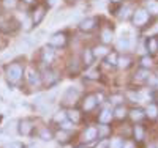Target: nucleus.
<instances>
[{"instance_id":"obj_1","label":"nucleus","mask_w":158,"mask_h":148,"mask_svg":"<svg viewBox=\"0 0 158 148\" xmlns=\"http://www.w3.org/2000/svg\"><path fill=\"white\" fill-rule=\"evenodd\" d=\"M5 74H6V79H8L10 84H18L19 80L22 79L24 68H22V65H19V63H11V65L6 66Z\"/></svg>"},{"instance_id":"obj_2","label":"nucleus","mask_w":158,"mask_h":148,"mask_svg":"<svg viewBox=\"0 0 158 148\" xmlns=\"http://www.w3.org/2000/svg\"><path fill=\"white\" fill-rule=\"evenodd\" d=\"M77 98H79V90L74 87H68L62 96V102L63 104H73Z\"/></svg>"},{"instance_id":"obj_3","label":"nucleus","mask_w":158,"mask_h":148,"mask_svg":"<svg viewBox=\"0 0 158 148\" xmlns=\"http://www.w3.org/2000/svg\"><path fill=\"white\" fill-rule=\"evenodd\" d=\"M18 29H19V22L16 19H8L0 24V32L3 33H15Z\"/></svg>"},{"instance_id":"obj_4","label":"nucleus","mask_w":158,"mask_h":148,"mask_svg":"<svg viewBox=\"0 0 158 148\" xmlns=\"http://www.w3.org/2000/svg\"><path fill=\"white\" fill-rule=\"evenodd\" d=\"M149 21V11L147 10H138V11H135V14H133V24L135 25H138V27H141V25H144Z\"/></svg>"},{"instance_id":"obj_5","label":"nucleus","mask_w":158,"mask_h":148,"mask_svg":"<svg viewBox=\"0 0 158 148\" xmlns=\"http://www.w3.org/2000/svg\"><path fill=\"white\" fill-rule=\"evenodd\" d=\"M49 44L54 47H63L67 44V35L65 33H54L49 39Z\"/></svg>"},{"instance_id":"obj_6","label":"nucleus","mask_w":158,"mask_h":148,"mask_svg":"<svg viewBox=\"0 0 158 148\" xmlns=\"http://www.w3.org/2000/svg\"><path fill=\"white\" fill-rule=\"evenodd\" d=\"M97 22H98L97 18H85V19H82L81 22H79V29H81L82 32H90V30L95 29Z\"/></svg>"},{"instance_id":"obj_7","label":"nucleus","mask_w":158,"mask_h":148,"mask_svg":"<svg viewBox=\"0 0 158 148\" xmlns=\"http://www.w3.org/2000/svg\"><path fill=\"white\" fill-rule=\"evenodd\" d=\"M33 122L32 120H22V122H19V132L22 134V136H30L32 131H33Z\"/></svg>"},{"instance_id":"obj_8","label":"nucleus","mask_w":158,"mask_h":148,"mask_svg":"<svg viewBox=\"0 0 158 148\" xmlns=\"http://www.w3.org/2000/svg\"><path fill=\"white\" fill-rule=\"evenodd\" d=\"M27 82H29V85L36 87V85H40V82H41V76H40L36 71H33L32 68H29L27 70Z\"/></svg>"},{"instance_id":"obj_9","label":"nucleus","mask_w":158,"mask_h":148,"mask_svg":"<svg viewBox=\"0 0 158 148\" xmlns=\"http://www.w3.org/2000/svg\"><path fill=\"white\" fill-rule=\"evenodd\" d=\"M97 104H98V102H97V96H95V95H89V96H85V99L82 101V109H84L85 112H90Z\"/></svg>"},{"instance_id":"obj_10","label":"nucleus","mask_w":158,"mask_h":148,"mask_svg":"<svg viewBox=\"0 0 158 148\" xmlns=\"http://www.w3.org/2000/svg\"><path fill=\"white\" fill-rule=\"evenodd\" d=\"M95 139H98V129L95 126H89L84 131V140L92 142V140H95Z\"/></svg>"},{"instance_id":"obj_11","label":"nucleus","mask_w":158,"mask_h":148,"mask_svg":"<svg viewBox=\"0 0 158 148\" xmlns=\"http://www.w3.org/2000/svg\"><path fill=\"white\" fill-rule=\"evenodd\" d=\"M57 77H56V73H52L51 70H48V71H44V74H43V82L48 85V87H51V85H54L56 82H57Z\"/></svg>"},{"instance_id":"obj_12","label":"nucleus","mask_w":158,"mask_h":148,"mask_svg":"<svg viewBox=\"0 0 158 148\" xmlns=\"http://www.w3.org/2000/svg\"><path fill=\"white\" fill-rule=\"evenodd\" d=\"M44 14H46V8H44V6H38V8H36V11H35V14H33V18H32L33 24H35V25H38L40 22L43 21Z\"/></svg>"},{"instance_id":"obj_13","label":"nucleus","mask_w":158,"mask_h":148,"mask_svg":"<svg viewBox=\"0 0 158 148\" xmlns=\"http://www.w3.org/2000/svg\"><path fill=\"white\" fill-rule=\"evenodd\" d=\"M94 60H95L94 52H92L90 49H84V52H82V63L85 66H90L92 63H94Z\"/></svg>"},{"instance_id":"obj_14","label":"nucleus","mask_w":158,"mask_h":148,"mask_svg":"<svg viewBox=\"0 0 158 148\" xmlns=\"http://www.w3.org/2000/svg\"><path fill=\"white\" fill-rule=\"evenodd\" d=\"M52 60H54V50H52V47H44L43 49V62L44 63H51Z\"/></svg>"},{"instance_id":"obj_15","label":"nucleus","mask_w":158,"mask_h":148,"mask_svg":"<svg viewBox=\"0 0 158 148\" xmlns=\"http://www.w3.org/2000/svg\"><path fill=\"white\" fill-rule=\"evenodd\" d=\"M111 118H112V112L109 110V109H104L101 114H100V123H103V125H106V123H109L111 122Z\"/></svg>"},{"instance_id":"obj_16","label":"nucleus","mask_w":158,"mask_h":148,"mask_svg":"<svg viewBox=\"0 0 158 148\" xmlns=\"http://www.w3.org/2000/svg\"><path fill=\"white\" fill-rule=\"evenodd\" d=\"M147 47H149V50H150L152 54H156V52H158V39L153 38V36H150V38L147 39Z\"/></svg>"},{"instance_id":"obj_17","label":"nucleus","mask_w":158,"mask_h":148,"mask_svg":"<svg viewBox=\"0 0 158 148\" xmlns=\"http://www.w3.org/2000/svg\"><path fill=\"white\" fill-rule=\"evenodd\" d=\"M67 118L70 120L73 125H76V123L81 122V115H79L77 110H70V112H67Z\"/></svg>"},{"instance_id":"obj_18","label":"nucleus","mask_w":158,"mask_h":148,"mask_svg":"<svg viewBox=\"0 0 158 148\" xmlns=\"http://www.w3.org/2000/svg\"><path fill=\"white\" fill-rule=\"evenodd\" d=\"M117 46H118V49H123V50L130 49V46H131V41H130V38H127V36H122V38H118V41H117Z\"/></svg>"},{"instance_id":"obj_19","label":"nucleus","mask_w":158,"mask_h":148,"mask_svg":"<svg viewBox=\"0 0 158 148\" xmlns=\"http://www.w3.org/2000/svg\"><path fill=\"white\" fill-rule=\"evenodd\" d=\"M40 139L44 140V142L52 140V132H51L48 128H41V129H40Z\"/></svg>"},{"instance_id":"obj_20","label":"nucleus","mask_w":158,"mask_h":148,"mask_svg":"<svg viewBox=\"0 0 158 148\" xmlns=\"http://www.w3.org/2000/svg\"><path fill=\"white\" fill-rule=\"evenodd\" d=\"M146 112H147L149 118H156V117H158V106H155V104H149Z\"/></svg>"},{"instance_id":"obj_21","label":"nucleus","mask_w":158,"mask_h":148,"mask_svg":"<svg viewBox=\"0 0 158 148\" xmlns=\"http://www.w3.org/2000/svg\"><path fill=\"white\" fill-rule=\"evenodd\" d=\"M92 52H94V57H103L108 54V49H106V46H97Z\"/></svg>"},{"instance_id":"obj_22","label":"nucleus","mask_w":158,"mask_h":148,"mask_svg":"<svg viewBox=\"0 0 158 148\" xmlns=\"http://www.w3.org/2000/svg\"><path fill=\"white\" fill-rule=\"evenodd\" d=\"M149 76H150V74H149V71L142 68V70H139V71L136 73V80L142 82V80H147V79H149Z\"/></svg>"},{"instance_id":"obj_23","label":"nucleus","mask_w":158,"mask_h":148,"mask_svg":"<svg viewBox=\"0 0 158 148\" xmlns=\"http://www.w3.org/2000/svg\"><path fill=\"white\" fill-rule=\"evenodd\" d=\"M101 41H103L104 44H108V43L112 41V33H111V30H103V32H101Z\"/></svg>"},{"instance_id":"obj_24","label":"nucleus","mask_w":158,"mask_h":148,"mask_svg":"<svg viewBox=\"0 0 158 148\" xmlns=\"http://www.w3.org/2000/svg\"><path fill=\"white\" fill-rule=\"evenodd\" d=\"M123 145H125L123 139L115 137V139H112V142L109 143V148H123Z\"/></svg>"},{"instance_id":"obj_25","label":"nucleus","mask_w":158,"mask_h":148,"mask_svg":"<svg viewBox=\"0 0 158 148\" xmlns=\"http://www.w3.org/2000/svg\"><path fill=\"white\" fill-rule=\"evenodd\" d=\"M114 115H115L118 120H122V118L127 117V109H125V107H122V106H118L117 109L114 110Z\"/></svg>"},{"instance_id":"obj_26","label":"nucleus","mask_w":158,"mask_h":148,"mask_svg":"<svg viewBox=\"0 0 158 148\" xmlns=\"http://www.w3.org/2000/svg\"><path fill=\"white\" fill-rule=\"evenodd\" d=\"M97 129H98V137H101V139H104V137L109 134V128H108L106 125H103V123H101V126H98Z\"/></svg>"},{"instance_id":"obj_27","label":"nucleus","mask_w":158,"mask_h":148,"mask_svg":"<svg viewBox=\"0 0 158 148\" xmlns=\"http://www.w3.org/2000/svg\"><path fill=\"white\" fill-rule=\"evenodd\" d=\"M130 117L136 122V120H141L144 117V112L141 109H133V110H130Z\"/></svg>"},{"instance_id":"obj_28","label":"nucleus","mask_w":158,"mask_h":148,"mask_svg":"<svg viewBox=\"0 0 158 148\" xmlns=\"http://www.w3.org/2000/svg\"><path fill=\"white\" fill-rule=\"evenodd\" d=\"M133 132H135V139H136V140H142V139H144V129H142L141 126H135Z\"/></svg>"},{"instance_id":"obj_29","label":"nucleus","mask_w":158,"mask_h":148,"mask_svg":"<svg viewBox=\"0 0 158 148\" xmlns=\"http://www.w3.org/2000/svg\"><path fill=\"white\" fill-rule=\"evenodd\" d=\"M130 57H118V60H117V66H120V68H127V66H130Z\"/></svg>"},{"instance_id":"obj_30","label":"nucleus","mask_w":158,"mask_h":148,"mask_svg":"<svg viewBox=\"0 0 158 148\" xmlns=\"http://www.w3.org/2000/svg\"><path fill=\"white\" fill-rule=\"evenodd\" d=\"M117 60H118V55H117L115 52L109 54V55L106 57V63H108V65H117Z\"/></svg>"},{"instance_id":"obj_31","label":"nucleus","mask_w":158,"mask_h":148,"mask_svg":"<svg viewBox=\"0 0 158 148\" xmlns=\"http://www.w3.org/2000/svg\"><path fill=\"white\" fill-rule=\"evenodd\" d=\"M54 120H56V122H59V123H62V122H65V120H67V114H65V112H59V114L54 117Z\"/></svg>"},{"instance_id":"obj_32","label":"nucleus","mask_w":158,"mask_h":148,"mask_svg":"<svg viewBox=\"0 0 158 148\" xmlns=\"http://www.w3.org/2000/svg\"><path fill=\"white\" fill-rule=\"evenodd\" d=\"M3 5L6 8H15L18 5V0H3Z\"/></svg>"},{"instance_id":"obj_33","label":"nucleus","mask_w":158,"mask_h":148,"mask_svg":"<svg viewBox=\"0 0 158 148\" xmlns=\"http://www.w3.org/2000/svg\"><path fill=\"white\" fill-rule=\"evenodd\" d=\"M3 148H22V143L21 142H8Z\"/></svg>"},{"instance_id":"obj_34","label":"nucleus","mask_w":158,"mask_h":148,"mask_svg":"<svg viewBox=\"0 0 158 148\" xmlns=\"http://www.w3.org/2000/svg\"><path fill=\"white\" fill-rule=\"evenodd\" d=\"M149 13H155V14L158 13V3L156 2H150L149 3Z\"/></svg>"},{"instance_id":"obj_35","label":"nucleus","mask_w":158,"mask_h":148,"mask_svg":"<svg viewBox=\"0 0 158 148\" xmlns=\"http://www.w3.org/2000/svg\"><path fill=\"white\" fill-rule=\"evenodd\" d=\"M108 146H109V142H108V140H101L95 148H108Z\"/></svg>"},{"instance_id":"obj_36","label":"nucleus","mask_w":158,"mask_h":148,"mask_svg":"<svg viewBox=\"0 0 158 148\" xmlns=\"http://www.w3.org/2000/svg\"><path fill=\"white\" fill-rule=\"evenodd\" d=\"M141 62H142V66H150V65H152V60H150L149 57H144Z\"/></svg>"},{"instance_id":"obj_37","label":"nucleus","mask_w":158,"mask_h":148,"mask_svg":"<svg viewBox=\"0 0 158 148\" xmlns=\"http://www.w3.org/2000/svg\"><path fill=\"white\" fill-rule=\"evenodd\" d=\"M32 24H33V21L27 19V21L24 22V29H25V30H30V27H32Z\"/></svg>"},{"instance_id":"obj_38","label":"nucleus","mask_w":158,"mask_h":148,"mask_svg":"<svg viewBox=\"0 0 158 148\" xmlns=\"http://www.w3.org/2000/svg\"><path fill=\"white\" fill-rule=\"evenodd\" d=\"M87 76H89L90 79H97V77H98V73H97V71H92V73H89Z\"/></svg>"},{"instance_id":"obj_39","label":"nucleus","mask_w":158,"mask_h":148,"mask_svg":"<svg viewBox=\"0 0 158 148\" xmlns=\"http://www.w3.org/2000/svg\"><path fill=\"white\" fill-rule=\"evenodd\" d=\"M120 99H122V98H118V96H114V98H112V102H114V104H118V102H120Z\"/></svg>"},{"instance_id":"obj_40","label":"nucleus","mask_w":158,"mask_h":148,"mask_svg":"<svg viewBox=\"0 0 158 148\" xmlns=\"http://www.w3.org/2000/svg\"><path fill=\"white\" fill-rule=\"evenodd\" d=\"M56 3H57V0H48V5L49 6H54Z\"/></svg>"},{"instance_id":"obj_41","label":"nucleus","mask_w":158,"mask_h":148,"mask_svg":"<svg viewBox=\"0 0 158 148\" xmlns=\"http://www.w3.org/2000/svg\"><path fill=\"white\" fill-rule=\"evenodd\" d=\"M111 2H112V3H120L122 0H111Z\"/></svg>"},{"instance_id":"obj_42","label":"nucleus","mask_w":158,"mask_h":148,"mask_svg":"<svg viewBox=\"0 0 158 148\" xmlns=\"http://www.w3.org/2000/svg\"><path fill=\"white\" fill-rule=\"evenodd\" d=\"M125 148H133V145H131V143H128V145H127Z\"/></svg>"},{"instance_id":"obj_43","label":"nucleus","mask_w":158,"mask_h":148,"mask_svg":"<svg viewBox=\"0 0 158 148\" xmlns=\"http://www.w3.org/2000/svg\"><path fill=\"white\" fill-rule=\"evenodd\" d=\"M24 2H27V3H32V2H33V0H24Z\"/></svg>"},{"instance_id":"obj_44","label":"nucleus","mask_w":158,"mask_h":148,"mask_svg":"<svg viewBox=\"0 0 158 148\" xmlns=\"http://www.w3.org/2000/svg\"><path fill=\"white\" fill-rule=\"evenodd\" d=\"M29 148H36V146H33V145H32V146H29Z\"/></svg>"},{"instance_id":"obj_45","label":"nucleus","mask_w":158,"mask_h":148,"mask_svg":"<svg viewBox=\"0 0 158 148\" xmlns=\"http://www.w3.org/2000/svg\"><path fill=\"white\" fill-rule=\"evenodd\" d=\"M77 148H84V146H77Z\"/></svg>"},{"instance_id":"obj_46","label":"nucleus","mask_w":158,"mask_h":148,"mask_svg":"<svg viewBox=\"0 0 158 148\" xmlns=\"http://www.w3.org/2000/svg\"><path fill=\"white\" fill-rule=\"evenodd\" d=\"M150 148H153V146H150Z\"/></svg>"}]
</instances>
